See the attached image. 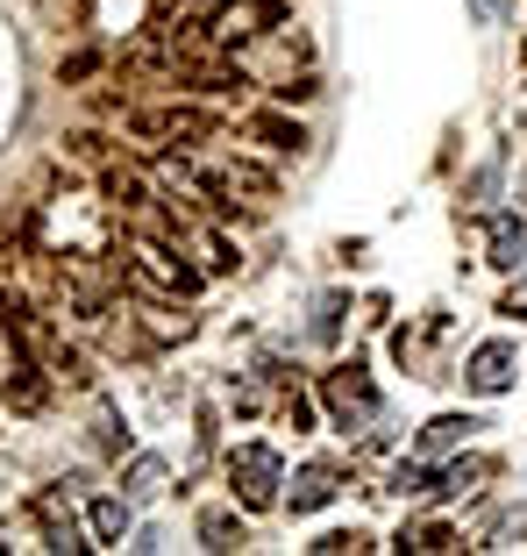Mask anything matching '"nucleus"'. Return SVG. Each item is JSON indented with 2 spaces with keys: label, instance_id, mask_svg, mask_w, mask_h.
I'll return each instance as SVG.
<instances>
[{
  "label": "nucleus",
  "instance_id": "14",
  "mask_svg": "<svg viewBox=\"0 0 527 556\" xmlns=\"http://www.w3.org/2000/svg\"><path fill=\"white\" fill-rule=\"evenodd\" d=\"M520 58H527V43H520Z\"/></svg>",
  "mask_w": 527,
  "mask_h": 556
},
{
  "label": "nucleus",
  "instance_id": "12",
  "mask_svg": "<svg viewBox=\"0 0 527 556\" xmlns=\"http://www.w3.org/2000/svg\"><path fill=\"white\" fill-rule=\"evenodd\" d=\"M492 186H499V157H492V164H485L478 179H471V207H485V200H492Z\"/></svg>",
  "mask_w": 527,
  "mask_h": 556
},
{
  "label": "nucleus",
  "instance_id": "1",
  "mask_svg": "<svg viewBox=\"0 0 527 556\" xmlns=\"http://www.w3.org/2000/svg\"><path fill=\"white\" fill-rule=\"evenodd\" d=\"M329 414H335L343 428H363V421H378V393H371V378H363L357 364L329 378Z\"/></svg>",
  "mask_w": 527,
  "mask_h": 556
},
{
  "label": "nucleus",
  "instance_id": "11",
  "mask_svg": "<svg viewBox=\"0 0 527 556\" xmlns=\"http://www.w3.org/2000/svg\"><path fill=\"white\" fill-rule=\"evenodd\" d=\"M399 549H449V528H407Z\"/></svg>",
  "mask_w": 527,
  "mask_h": 556
},
{
  "label": "nucleus",
  "instance_id": "13",
  "mask_svg": "<svg viewBox=\"0 0 527 556\" xmlns=\"http://www.w3.org/2000/svg\"><path fill=\"white\" fill-rule=\"evenodd\" d=\"M471 15H478V22H492V15H499V0H471Z\"/></svg>",
  "mask_w": 527,
  "mask_h": 556
},
{
  "label": "nucleus",
  "instance_id": "5",
  "mask_svg": "<svg viewBox=\"0 0 527 556\" xmlns=\"http://www.w3.org/2000/svg\"><path fill=\"white\" fill-rule=\"evenodd\" d=\"M329 500H335V471L329 464H307L293 478V514H313V507H329Z\"/></svg>",
  "mask_w": 527,
  "mask_h": 556
},
{
  "label": "nucleus",
  "instance_id": "6",
  "mask_svg": "<svg viewBox=\"0 0 527 556\" xmlns=\"http://www.w3.org/2000/svg\"><path fill=\"white\" fill-rule=\"evenodd\" d=\"M471 428H478L471 414H442V421H428V428H421V450H428V457H442V450H457V442L471 435Z\"/></svg>",
  "mask_w": 527,
  "mask_h": 556
},
{
  "label": "nucleus",
  "instance_id": "3",
  "mask_svg": "<svg viewBox=\"0 0 527 556\" xmlns=\"http://www.w3.org/2000/svg\"><path fill=\"white\" fill-rule=\"evenodd\" d=\"M471 386H478V393H506V386H513V350L485 343L478 357H471Z\"/></svg>",
  "mask_w": 527,
  "mask_h": 556
},
{
  "label": "nucleus",
  "instance_id": "4",
  "mask_svg": "<svg viewBox=\"0 0 527 556\" xmlns=\"http://www.w3.org/2000/svg\"><path fill=\"white\" fill-rule=\"evenodd\" d=\"M492 264L499 271H527V222H513V214L492 222Z\"/></svg>",
  "mask_w": 527,
  "mask_h": 556
},
{
  "label": "nucleus",
  "instance_id": "9",
  "mask_svg": "<svg viewBox=\"0 0 527 556\" xmlns=\"http://www.w3.org/2000/svg\"><path fill=\"white\" fill-rule=\"evenodd\" d=\"M200 535H207V549H243V528H229V514H207Z\"/></svg>",
  "mask_w": 527,
  "mask_h": 556
},
{
  "label": "nucleus",
  "instance_id": "10",
  "mask_svg": "<svg viewBox=\"0 0 527 556\" xmlns=\"http://www.w3.org/2000/svg\"><path fill=\"white\" fill-rule=\"evenodd\" d=\"M157 485H165V464H157V457H136V471H129V492H136V500H150Z\"/></svg>",
  "mask_w": 527,
  "mask_h": 556
},
{
  "label": "nucleus",
  "instance_id": "7",
  "mask_svg": "<svg viewBox=\"0 0 527 556\" xmlns=\"http://www.w3.org/2000/svg\"><path fill=\"white\" fill-rule=\"evenodd\" d=\"M136 528V514H129V500H93V535L100 542H115L121 549V535Z\"/></svg>",
  "mask_w": 527,
  "mask_h": 556
},
{
  "label": "nucleus",
  "instance_id": "2",
  "mask_svg": "<svg viewBox=\"0 0 527 556\" xmlns=\"http://www.w3.org/2000/svg\"><path fill=\"white\" fill-rule=\"evenodd\" d=\"M235 492H243V507H271V500H279V457H271L264 442L235 450Z\"/></svg>",
  "mask_w": 527,
  "mask_h": 556
},
{
  "label": "nucleus",
  "instance_id": "8",
  "mask_svg": "<svg viewBox=\"0 0 527 556\" xmlns=\"http://www.w3.org/2000/svg\"><path fill=\"white\" fill-rule=\"evenodd\" d=\"M393 492H399V500H428V492H449V478H435L428 464H399V471H393Z\"/></svg>",
  "mask_w": 527,
  "mask_h": 556
}]
</instances>
